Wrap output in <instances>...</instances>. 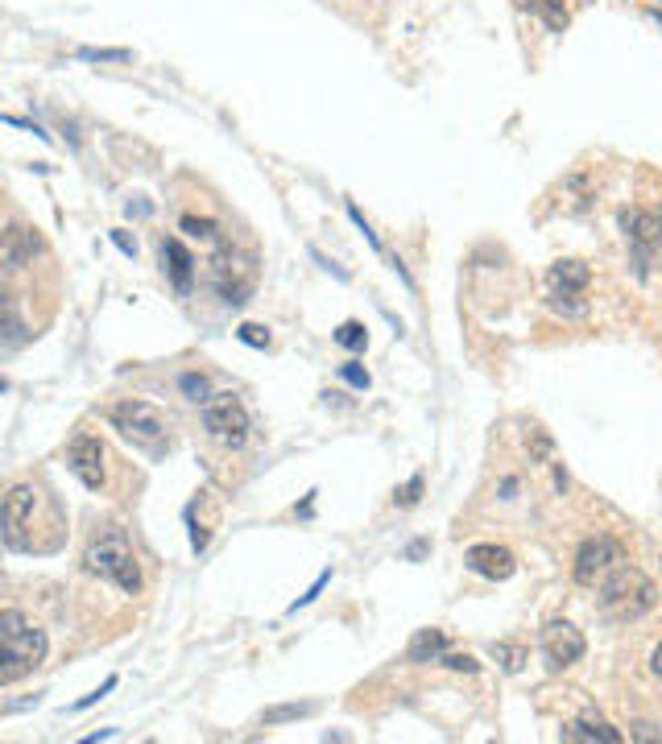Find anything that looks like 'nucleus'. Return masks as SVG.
Listing matches in <instances>:
<instances>
[{
  "mask_svg": "<svg viewBox=\"0 0 662 744\" xmlns=\"http://www.w3.org/2000/svg\"><path fill=\"white\" fill-rule=\"evenodd\" d=\"M46 662V632L21 613H0V687L18 683Z\"/></svg>",
  "mask_w": 662,
  "mask_h": 744,
  "instance_id": "obj_1",
  "label": "nucleus"
},
{
  "mask_svg": "<svg viewBox=\"0 0 662 744\" xmlns=\"http://www.w3.org/2000/svg\"><path fill=\"white\" fill-rule=\"evenodd\" d=\"M654 600H659L654 583H650L638 567H629V562H622V567L601 583V613L613 616V620H638L642 613L654 608Z\"/></svg>",
  "mask_w": 662,
  "mask_h": 744,
  "instance_id": "obj_2",
  "label": "nucleus"
},
{
  "mask_svg": "<svg viewBox=\"0 0 662 744\" xmlns=\"http://www.w3.org/2000/svg\"><path fill=\"white\" fill-rule=\"evenodd\" d=\"M88 571L100 579H113L120 592L137 595L141 592V567H137V555H132V546L125 542V534H104V538H95L88 546Z\"/></svg>",
  "mask_w": 662,
  "mask_h": 744,
  "instance_id": "obj_3",
  "label": "nucleus"
},
{
  "mask_svg": "<svg viewBox=\"0 0 662 744\" xmlns=\"http://www.w3.org/2000/svg\"><path fill=\"white\" fill-rule=\"evenodd\" d=\"M622 232H625V244H629V253H634V265H638V274H650V260L654 253L662 248V211L659 207H625L622 216Z\"/></svg>",
  "mask_w": 662,
  "mask_h": 744,
  "instance_id": "obj_4",
  "label": "nucleus"
},
{
  "mask_svg": "<svg viewBox=\"0 0 662 744\" xmlns=\"http://www.w3.org/2000/svg\"><path fill=\"white\" fill-rule=\"evenodd\" d=\"M204 430H208L211 439L220 446H245L248 439V409L241 406V397L236 393H216L204 402Z\"/></svg>",
  "mask_w": 662,
  "mask_h": 744,
  "instance_id": "obj_5",
  "label": "nucleus"
},
{
  "mask_svg": "<svg viewBox=\"0 0 662 744\" xmlns=\"http://www.w3.org/2000/svg\"><path fill=\"white\" fill-rule=\"evenodd\" d=\"M625 558V546L617 538H608V534H596V538H588L580 550H576V583L580 588H601Z\"/></svg>",
  "mask_w": 662,
  "mask_h": 744,
  "instance_id": "obj_6",
  "label": "nucleus"
},
{
  "mask_svg": "<svg viewBox=\"0 0 662 744\" xmlns=\"http://www.w3.org/2000/svg\"><path fill=\"white\" fill-rule=\"evenodd\" d=\"M550 311H559V315H571L580 318L588 311L584 302V290L592 274H588L584 260H559V265H550Z\"/></svg>",
  "mask_w": 662,
  "mask_h": 744,
  "instance_id": "obj_7",
  "label": "nucleus"
},
{
  "mask_svg": "<svg viewBox=\"0 0 662 744\" xmlns=\"http://www.w3.org/2000/svg\"><path fill=\"white\" fill-rule=\"evenodd\" d=\"M38 509V488L34 484H13L4 497H0V538L9 550H30L25 542V525Z\"/></svg>",
  "mask_w": 662,
  "mask_h": 744,
  "instance_id": "obj_8",
  "label": "nucleus"
},
{
  "mask_svg": "<svg viewBox=\"0 0 662 744\" xmlns=\"http://www.w3.org/2000/svg\"><path fill=\"white\" fill-rule=\"evenodd\" d=\"M108 422H113L125 439L141 446H153L162 443V434H166V418L150 406V402H120V406L108 409Z\"/></svg>",
  "mask_w": 662,
  "mask_h": 744,
  "instance_id": "obj_9",
  "label": "nucleus"
},
{
  "mask_svg": "<svg viewBox=\"0 0 662 744\" xmlns=\"http://www.w3.org/2000/svg\"><path fill=\"white\" fill-rule=\"evenodd\" d=\"M584 650H588L584 632L576 629L571 620H547L543 625V653H547L550 670L576 666L584 658Z\"/></svg>",
  "mask_w": 662,
  "mask_h": 744,
  "instance_id": "obj_10",
  "label": "nucleus"
},
{
  "mask_svg": "<svg viewBox=\"0 0 662 744\" xmlns=\"http://www.w3.org/2000/svg\"><path fill=\"white\" fill-rule=\"evenodd\" d=\"M67 460H71V472L79 476L83 488H92V492L104 488V443L95 434H76Z\"/></svg>",
  "mask_w": 662,
  "mask_h": 744,
  "instance_id": "obj_11",
  "label": "nucleus"
},
{
  "mask_svg": "<svg viewBox=\"0 0 662 744\" xmlns=\"http://www.w3.org/2000/svg\"><path fill=\"white\" fill-rule=\"evenodd\" d=\"M211 281H216V290H220V294H224V302H232V306L248 302L253 274H248L245 265L232 257V253H220V257H216V265H211Z\"/></svg>",
  "mask_w": 662,
  "mask_h": 744,
  "instance_id": "obj_12",
  "label": "nucleus"
},
{
  "mask_svg": "<svg viewBox=\"0 0 662 744\" xmlns=\"http://www.w3.org/2000/svg\"><path fill=\"white\" fill-rule=\"evenodd\" d=\"M464 562H468V571H476L480 579H492V583H506V579L518 571L513 555L506 546H497V542H480V546H473V550L464 555Z\"/></svg>",
  "mask_w": 662,
  "mask_h": 744,
  "instance_id": "obj_13",
  "label": "nucleus"
},
{
  "mask_svg": "<svg viewBox=\"0 0 662 744\" xmlns=\"http://www.w3.org/2000/svg\"><path fill=\"white\" fill-rule=\"evenodd\" d=\"M38 248H42V236L34 228H21V223L4 228V232H0V269H21Z\"/></svg>",
  "mask_w": 662,
  "mask_h": 744,
  "instance_id": "obj_14",
  "label": "nucleus"
},
{
  "mask_svg": "<svg viewBox=\"0 0 662 744\" xmlns=\"http://www.w3.org/2000/svg\"><path fill=\"white\" fill-rule=\"evenodd\" d=\"M162 265H166V274H171L174 290H183V294H187L190 281H195V257H190L178 241H162Z\"/></svg>",
  "mask_w": 662,
  "mask_h": 744,
  "instance_id": "obj_15",
  "label": "nucleus"
},
{
  "mask_svg": "<svg viewBox=\"0 0 662 744\" xmlns=\"http://www.w3.org/2000/svg\"><path fill=\"white\" fill-rule=\"evenodd\" d=\"M564 741H596V744H622L625 736L613 724H605L601 716H580L564 728Z\"/></svg>",
  "mask_w": 662,
  "mask_h": 744,
  "instance_id": "obj_16",
  "label": "nucleus"
},
{
  "mask_svg": "<svg viewBox=\"0 0 662 744\" xmlns=\"http://www.w3.org/2000/svg\"><path fill=\"white\" fill-rule=\"evenodd\" d=\"M448 653V637L439 629H418L415 641H410V650H406V658L410 662H439Z\"/></svg>",
  "mask_w": 662,
  "mask_h": 744,
  "instance_id": "obj_17",
  "label": "nucleus"
},
{
  "mask_svg": "<svg viewBox=\"0 0 662 744\" xmlns=\"http://www.w3.org/2000/svg\"><path fill=\"white\" fill-rule=\"evenodd\" d=\"M522 4H526L530 13L543 21L547 30H555V34H564V30L571 25V13H568V4H564V0H522Z\"/></svg>",
  "mask_w": 662,
  "mask_h": 744,
  "instance_id": "obj_18",
  "label": "nucleus"
},
{
  "mask_svg": "<svg viewBox=\"0 0 662 744\" xmlns=\"http://www.w3.org/2000/svg\"><path fill=\"white\" fill-rule=\"evenodd\" d=\"M30 339V332H25V323H21L18 306H13V298L0 294V344H25Z\"/></svg>",
  "mask_w": 662,
  "mask_h": 744,
  "instance_id": "obj_19",
  "label": "nucleus"
},
{
  "mask_svg": "<svg viewBox=\"0 0 662 744\" xmlns=\"http://www.w3.org/2000/svg\"><path fill=\"white\" fill-rule=\"evenodd\" d=\"M336 344H340V348H352V352H360V348L369 344V332H364V323H357V318L340 323V332H336Z\"/></svg>",
  "mask_w": 662,
  "mask_h": 744,
  "instance_id": "obj_20",
  "label": "nucleus"
},
{
  "mask_svg": "<svg viewBox=\"0 0 662 744\" xmlns=\"http://www.w3.org/2000/svg\"><path fill=\"white\" fill-rule=\"evenodd\" d=\"M492 658L501 662V670H510V674H518L522 670V662H526V650H518V646H492Z\"/></svg>",
  "mask_w": 662,
  "mask_h": 744,
  "instance_id": "obj_21",
  "label": "nucleus"
},
{
  "mask_svg": "<svg viewBox=\"0 0 662 744\" xmlns=\"http://www.w3.org/2000/svg\"><path fill=\"white\" fill-rule=\"evenodd\" d=\"M79 58H83V62H129V50H95V46H83V50H79Z\"/></svg>",
  "mask_w": 662,
  "mask_h": 744,
  "instance_id": "obj_22",
  "label": "nucleus"
},
{
  "mask_svg": "<svg viewBox=\"0 0 662 744\" xmlns=\"http://www.w3.org/2000/svg\"><path fill=\"white\" fill-rule=\"evenodd\" d=\"M241 344H248V348H269V332H265L262 323H241Z\"/></svg>",
  "mask_w": 662,
  "mask_h": 744,
  "instance_id": "obj_23",
  "label": "nucleus"
},
{
  "mask_svg": "<svg viewBox=\"0 0 662 744\" xmlns=\"http://www.w3.org/2000/svg\"><path fill=\"white\" fill-rule=\"evenodd\" d=\"M178 385H183V393H187L190 402H199V406L208 402V381H204V376H195V372H187V376H183Z\"/></svg>",
  "mask_w": 662,
  "mask_h": 744,
  "instance_id": "obj_24",
  "label": "nucleus"
},
{
  "mask_svg": "<svg viewBox=\"0 0 662 744\" xmlns=\"http://www.w3.org/2000/svg\"><path fill=\"white\" fill-rule=\"evenodd\" d=\"M340 376L352 390H369V372L360 369V364H340Z\"/></svg>",
  "mask_w": 662,
  "mask_h": 744,
  "instance_id": "obj_25",
  "label": "nucleus"
},
{
  "mask_svg": "<svg viewBox=\"0 0 662 744\" xmlns=\"http://www.w3.org/2000/svg\"><path fill=\"white\" fill-rule=\"evenodd\" d=\"M439 662H443V666H452V670H468V674H476V670H480V662H476V658H468V653H443Z\"/></svg>",
  "mask_w": 662,
  "mask_h": 744,
  "instance_id": "obj_26",
  "label": "nucleus"
},
{
  "mask_svg": "<svg viewBox=\"0 0 662 744\" xmlns=\"http://www.w3.org/2000/svg\"><path fill=\"white\" fill-rule=\"evenodd\" d=\"M418 497H422V476H415V480L406 484V488H402V492H397L394 501L402 504V509H410V504H418Z\"/></svg>",
  "mask_w": 662,
  "mask_h": 744,
  "instance_id": "obj_27",
  "label": "nucleus"
},
{
  "mask_svg": "<svg viewBox=\"0 0 662 744\" xmlns=\"http://www.w3.org/2000/svg\"><path fill=\"white\" fill-rule=\"evenodd\" d=\"M327 579H332V571H323V576L315 579V583H311V592H306V595H299V600L290 604V613H299V608H306V604H311V600H315V595H320L323 588H327Z\"/></svg>",
  "mask_w": 662,
  "mask_h": 744,
  "instance_id": "obj_28",
  "label": "nucleus"
},
{
  "mask_svg": "<svg viewBox=\"0 0 662 744\" xmlns=\"http://www.w3.org/2000/svg\"><path fill=\"white\" fill-rule=\"evenodd\" d=\"M183 232H190V236H216V223L195 220V216H183Z\"/></svg>",
  "mask_w": 662,
  "mask_h": 744,
  "instance_id": "obj_29",
  "label": "nucleus"
},
{
  "mask_svg": "<svg viewBox=\"0 0 662 744\" xmlns=\"http://www.w3.org/2000/svg\"><path fill=\"white\" fill-rule=\"evenodd\" d=\"M116 687V678H104V687L100 690H92V695H83V699H79L76 704V711H83V707H92V704H100V699H104V695H108V690Z\"/></svg>",
  "mask_w": 662,
  "mask_h": 744,
  "instance_id": "obj_30",
  "label": "nucleus"
},
{
  "mask_svg": "<svg viewBox=\"0 0 662 744\" xmlns=\"http://www.w3.org/2000/svg\"><path fill=\"white\" fill-rule=\"evenodd\" d=\"M306 711H311V704H303V707H278V711H269L265 720H269V724H278V720H290V716H306Z\"/></svg>",
  "mask_w": 662,
  "mask_h": 744,
  "instance_id": "obj_31",
  "label": "nucleus"
},
{
  "mask_svg": "<svg viewBox=\"0 0 662 744\" xmlns=\"http://www.w3.org/2000/svg\"><path fill=\"white\" fill-rule=\"evenodd\" d=\"M113 244H116V248H120V253H125V257H137V244H132L129 236L120 232V228H116V232H113Z\"/></svg>",
  "mask_w": 662,
  "mask_h": 744,
  "instance_id": "obj_32",
  "label": "nucleus"
},
{
  "mask_svg": "<svg viewBox=\"0 0 662 744\" xmlns=\"http://www.w3.org/2000/svg\"><path fill=\"white\" fill-rule=\"evenodd\" d=\"M406 555H410V558H422V555H427V542H415V546H410Z\"/></svg>",
  "mask_w": 662,
  "mask_h": 744,
  "instance_id": "obj_33",
  "label": "nucleus"
},
{
  "mask_svg": "<svg viewBox=\"0 0 662 744\" xmlns=\"http://www.w3.org/2000/svg\"><path fill=\"white\" fill-rule=\"evenodd\" d=\"M650 666H654V674H659V678H662V646H659V650H654V662H650Z\"/></svg>",
  "mask_w": 662,
  "mask_h": 744,
  "instance_id": "obj_34",
  "label": "nucleus"
},
{
  "mask_svg": "<svg viewBox=\"0 0 662 744\" xmlns=\"http://www.w3.org/2000/svg\"><path fill=\"white\" fill-rule=\"evenodd\" d=\"M650 18H654V21H662V9H650Z\"/></svg>",
  "mask_w": 662,
  "mask_h": 744,
  "instance_id": "obj_35",
  "label": "nucleus"
},
{
  "mask_svg": "<svg viewBox=\"0 0 662 744\" xmlns=\"http://www.w3.org/2000/svg\"><path fill=\"white\" fill-rule=\"evenodd\" d=\"M4 390H9V381H4V376H0V393H4Z\"/></svg>",
  "mask_w": 662,
  "mask_h": 744,
  "instance_id": "obj_36",
  "label": "nucleus"
}]
</instances>
